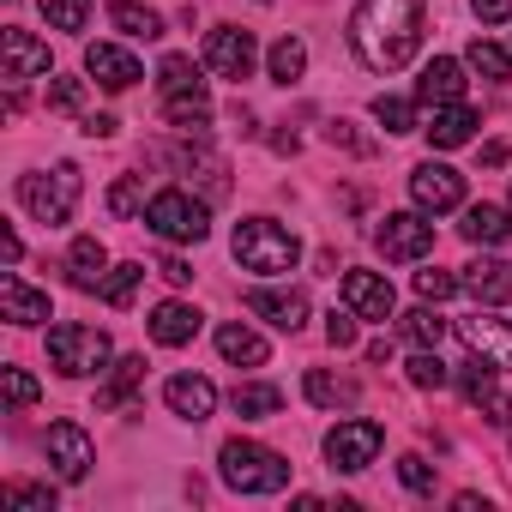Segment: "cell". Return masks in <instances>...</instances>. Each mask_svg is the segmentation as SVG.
<instances>
[{
  "mask_svg": "<svg viewBox=\"0 0 512 512\" xmlns=\"http://www.w3.org/2000/svg\"><path fill=\"white\" fill-rule=\"evenodd\" d=\"M0 314H7L13 326H43L49 320V296L31 290L19 272H0Z\"/></svg>",
  "mask_w": 512,
  "mask_h": 512,
  "instance_id": "44dd1931",
  "label": "cell"
},
{
  "mask_svg": "<svg viewBox=\"0 0 512 512\" xmlns=\"http://www.w3.org/2000/svg\"><path fill=\"white\" fill-rule=\"evenodd\" d=\"M139 380H145V356H121V362L109 368V386L97 392V404H103V410H127L133 392H139Z\"/></svg>",
  "mask_w": 512,
  "mask_h": 512,
  "instance_id": "83f0119b",
  "label": "cell"
},
{
  "mask_svg": "<svg viewBox=\"0 0 512 512\" xmlns=\"http://www.w3.org/2000/svg\"><path fill=\"white\" fill-rule=\"evenodd\" d=\"M163 404H169L181 422H205V416L217 410V386H211L205 374H175V380L163 386Z\"/></svg>",
  "mask_w": 512,
  "mask_h": 512,
  "instance_id": "d6986e66",
  "label": "cell"
},
{
  "mask_svg": "<svg viewBox=\"0 0 512 512\" xmlns=\"http://www.w3.org/2000/svg\"><path fill=\"white\" fill-rule=\"evenodd\" d=\"M85 73H91L103 91H127V85H139V61H133L127 49H115V43H91V49H85Z\"/></svg>",
  "mask_w": 512,
  "mask_h": 512,
  "instance_id": "7402d4cb",
  "label": "cell"
},
{
  "mask_svg": "<svg viewBox=\"0 0 512 512\" xmlns=\"http://www.w3.org/2000/svg\"><path fill=\"white\" fill-rule=\"evenodd\" d=\"M49 362H55L67 380H91V374H103V368L115 362V344H109V332L67 320V326L49 332Z\"/></svg>",
  "mask_w": 512,
  "mask_h": 512,
  "instance_id": "8992f818",
  "label": "cell"
},
{
  "mask_svg": "<svg viewBox=\"0 0 512 512\" xmlns=\"http://www.w3.org/2000/svg\"><path fill=\"white\" fill-rule=\"evenodd\" d=\"M43 446H49V464H55V476H61V482H85V476H91V464H97L91 434H85L79 422H55Z\"/></svg>",
  "mask_w": 512,
  "mask_h": 512,
  "instance_id": "7c38bea8",
  "label": "cell"
},
{
  "mask_svg": "<svg viewBox=\"0 0 512 512\" xmlns=\"http://www.w3.org/2000/svg\"><path fill=\"white\" fill-rule=\"evenodd\" d=\"M79 103H85V85H79V79H49V109L73 115Z\"/></svg>",
  "mask_w": 512,
  "mask_h": 512,
  "instance_id": "ee69618b",
  "label": "cell"
},
{
  "mask_svg": "<svg viewBox=\"0 0 512 512\" xmlns=\"http://www.w3.org/2000/svg\"><path fill=\"white\" fill-rule=\"evenodd\" d=\"M157 272H163V278H169L175 290H181V284H193V266H187V260H163Z\"/></svg>",
  "mask_w": 512,
  "mask_h": 512,
  "instance_id": "c3c4849f",
  "label": "cell"
},
{
  "mask_svg": "<svg viewBox=\"0 0 512 512\" xmlns=\"http://www.w3.org/2000/svg\"><path fill=\"white\" fill-rule=\"evenodd\" d=\"M0 386H7V404H13V410L37 404V380H31L25 368H0Z\"/></svg>",
  "mask_w": 512,
  "mask_h": 512,
  "instance_id": "60d3db41",
  "label": "cell"
},
{
  "mask_svg": "<svg viewBox=\"0 0 512 512\" xmlns=\"http://www.w3.org/2000/svg\"><path fill=\"white\" fill-rule=\"evenodd\" d=\"M458 229H464V241H476V247H506V241H512V211H500V205H470Z\"/></svg>",
  "mask_w": 512,
  "mask_h": 512,
  "instance_id": "4316f807",
  "label": "cell"
},
{
  "mask_svg": "<svg viewBox=\"0 0 512 512\" xmlns=\"http://www.w3.org/2000/svg\"><path fill=\"white\" fill-rule=\"evenodd\" d=\"M253 61H260V49H253V37H247V31L217 25V31L205 37V67H211L217 79H247V73H253Z\"/></svg>",
  "mask_w": 512,
  "mask_h": 512,
  "instance_id": "5bb4252c",
  "label": "cell"
},
{
  "mask_svg": "<svg viewBox=\"0 0 512 512\" xmlns=\"http://www.w3.org/2000/svg\"><path fill=\"white\" fill-rule=\"evenodd\" d=\"M79 193H85V181H79L73 163H55V169H31V175H19V205H25L37 223H67L73 205H79Z\"/></svg>",
  "mask_w": 512,
  "mask_h": 512,
  "instance_id": "277c9868",
  "label": "cell"
},
{
  "mask_svg": "<svg viewBox=\"0 0 512 512\" xmlns=\"http://www.w3.org/2000/svg\"><path fill=\"white\" fill-rule=\"evenodd\" d=\"M49 73V43H37L31 31H0V79L7 85H25V79H43Z\"/></svg>",
  "mask_w": 512,
  "mask_h": 512,
  "instance_id": "4fadbf2b",
  "label": "cell"
},
{
  "mask_svg": "<svg viewBox=\"0 0 512 512\" xmlns=\"http://www.w3.org/2000/svg\"><path fill=\"white\" fill-rule=\"evenodd\" d=\"M350 49L374 73H398L422 49V7L416 0H362L350 13Z\"/></svg>",
  "mask_w": 512,
  "mask_h": 512,
  "instance_id": "6da1fadb",
  "label": "cell"
},
{
  "mask_svg": "<svg viewBox=\"0 0 512 512\" xmlns=\"http://www.w3.org/2000/svg\"><path fill=\"white\" fill-rule=\"evenodd\" d=\"M67 278H73V290H103V278H109V253H103L97 235H79V241L67 247Z\"/></svg>",
  "mask_w": 512,
  "mask_h": 512,
  "instance_id": "cb8c5ba5",
  "label": "cell"
},
{
  "mask_svg": "<svg viewBox=\"0 0 512 512\" xmlns=\"http://www.w3.org/2000/svg\"><path fill=\"white\" fill-rule=\"evenodd\" d=\"M470 7H476L482 25H506L512 19V0H470Z\"/></svg>",
  "mask_w": 512,
  "mask_h": 512,
  "instance_id": "bcb514c9",
  "label": "cell"
},
{
  "mask_svg": "<svg viewBox=\"0 0 512 512\" xmlns=\"http://www.w3.org/2000/svg\"><path fill=\"white\" fill-rule=\"evenodd\" d=\"M464 61H470V73H482V79H506V73H512V55H506L500 43H488V37H476Z\"/></svg>",
  "mask_w": 512,
  "mask_h": 512,
  "instance_id": "e575fe53",
  "label": "cell"
},
{
  "mask_svg": "<svg viewBox=\"0 0 512 512\" xmlns=\"http://www.w3.org/2000/svg\"><path fill=\"white\" fill-rule=\"evenodd\" d=\"M0 253H7V266H19V253H25V241L7 229V235H0Z\"/></svg>",
  "mask_w": 512,
  "mask_h": 512,
  "instance_id": "f907efd6",
  "label": "cell"
},
{
  "mask_svg": "<svg viewBox=\"0 0 512 512\" xmlns=\"http://www.w3.org/2000/svg\"><path fill=\"white\" fill-rule=\"evenodd\" d=\"M398 482H404L410 494H434V464L416 458V452H404V458H398Z\"/></svg>",
  "mask_w": 512,
  "mask_h": 512,
  "instance_id": "ab89813d",
  "label": "cell"
},
{
  "mask_svg": "<svg viewBox=\"0 0 512 512\" xmlns=\"http://www.w3.org/2000/svg\"><path fill=\"white\" fill-rule=\"evenodd\" d=\"M326 344H332V350H350V344H356V308H344V314L332 308V314H326Z\"/></svg>",
  "mask_w": 512,
  "mask_h": 512,
  "instance_id": "b9f144b4",
  "label": "cell"
},
{
  "mask_svg": "<svg viewBox=\"0 0 512 512\" xmlns=\"http://www.w3.org/2000/svg\"><path fill=\"white\" fill-rule=\"evenodd\" d=\"M344 308H356V320H392L398 296L380 272H344Z\"/></svg>",
  "mask_w": 512,
  "mask_h": 512,
  "instance_id": "e0dca14e",
  "label": "cell"
},
{
  "mask_svg": "<svg viewBox=\"0 0 512 512\" xmlns=\"http://www.w3.org/2000/svg\"><path fill=\"white\" fill-rule=\"evenodd\" d=\"M464 97V67L452 61V55H434L428 67H422V79H416V103L422 109H446V103H458Z\"/></svg>",
  "mask_w": 512,
  "mask_h": 512,
  "instance_id": "ac0fdd59",
  "label": "cell"
},
{
  "mask_svg": "<svg viewBox=\"0 0 512 512\" xmlns=\"http://www.w3.org/2000/svg\"><path fill=\"white\" fill-rule=\"evenodd\" d=\"M7 500L13 506H37V512H55V488H43V482H13Z\"/></svg>",
  "mask_w": 512,
  "mask_h": 512,
  "instance_id": "7bdbcfd3",
  "label": "cell"
},
{
  "mask_svg": "<svg viewBox=\"0 0 512 512\" xmlns=\"http://www.w3.org/2000/svg\"><path fill=\"white\" fill-rule=\"evenodd\" d=\"M500 374H506V368H494V362H482V356H476V362H464L458 386H464V398H470L476 410H488V422H500V428H506V422H512V398L500 392Z\"/></svg>",
  "mask_w": 512,
  "mask_h": 512,
  "instance_id": "9a60e30c",
  "label": "cell"
},
{
  "mask_svg": "<svg viewBox=\"0 0 512 512\" xmlns=\"http://www.w3.org/2000/svg\"><path fill=\"white\" fill-rule=\"evenodd\" d=\"M446 380H452V374H446V362H440L434 350H416V356H410V386H422V392H440Z\"/></svg>",
  "mask_w": 512,
  "mask_h": 512,
  "instance_id": "f35d334b",
  "label": "cell"
},
{
  "mask_svg": "<svg viewBox=\"0 0 512 512\" xmlns=\"http://www.w3.org/2000/svg\"><path fill=\"white\" fill-rule=\"evenodd\" d=\"M247 314L253 320H266V326H278V332H302V320H308V296L302 290H247Z\"/></svg>",
  "mask_w": 512,
  "mask_h": 512,
  "instance_id": "2e32d148",
  "label": "cell"
},
{
  "mask_svg": "<svg viewBox=\"0 0 512 512\" xmlns=\"http://www.w3.org/2000/svg\"><path fill=\"white\" fill-rule=\"evenodd\" d=\"M145 205H151V199H145V181H139V175H121V181L109 187V211H115V217H133V211H145Z\"/></svg>",
  "mask_w": 512,
  "mask_h": 512,
  "instance_id": "8d00e7d4",
  "label": "cell"
},
{
  "mask_svg": "<svg viewBox=\"0 0 512 512\" xmlns=\"http://www.w3.org/2000/svg\"><path fill=\"white\" fill-rule=\"evenodd\" d=\"M145 326H151V338H157L163 350H181V344L199 338V308H187V302H157Z\"/></svg>",
  "mask_w": 512,
  "mask_h": 512,
  "instance_id": "603a6c76",
  "label": "cell"
},
{
  "mask_svg": "<svg viewBox=\"0 0 512 512\" xmlns=\"http://www.w3.org/2000/svg\"><path fill=\"white\" fill-rule=\"evenodd\" d=\"M260 7H266V0H260Z\"/></svg>",
  "mask_w": 512,
  "mask_h": 512,
  "instance_id": "f5cc1de1",
  "label": "cell"
},
{
  "mask_svg": "<svg viewBox=\"0 0 512 512\" xmlns=\"http://www.w3.org/2000/svg\"><path fill=\"white\" fill-rule=\"evenodd\" d=\"M157 91H163V115L175 127H205L211 121V91H205V79L187 55H169L157 67Z\"/></svg>",
  "mask_w": 512,
  "mask_h": 512,
  "instance_id": "5b68a950",
  "label": "cell"
},
{
  "mask_svg": "<svg viewBox=\"0 0 512 512\" xmlns=\"http://www.w3.org/2000/svg\"><path fill=\"white\" fill-rule=\"evenodd\" d=\"M229 247H235L241 272H260V278H278V272H290L302 260V241L284 223H272V217H241L235 235H229Z\"/></svg>",
  "mask_w": 512,
  "mask_h": 512,
  "instance_id": "7a4b0ae2",
  "label": "cell"
},
{
  "mask_svg": "<svg viewBox=\"0 0 512 512\" xmlns=\"http://www.w3.org/2000/svg\"><path fill=\"white\" fill-rule=\"evenodd\" d=\"M229 404H235V416H278L284 410V392L266 386V380H247V386L229 392Z\"/></svg>",
  "mask_w": 512,
  "mask_h": 512,
  "instance_id": "4dcf8cb0",
  "label": "cell"
},
{
  "mask_svg": "<svg viewBox=\"0 0 512 512\" xmlns=\"http://www.w3.org/2000/svg\"><path fill=\"white\" fill-rule=\"evenodd\" d=\"M302 392H308V404H320V410H350V404H356V386L338 380V374H326V368H314V374L302 380Z\"/></svg>",
  "mask_w": 512,
  "mask_h": 512,
  "instance_id": "f1b7e54d",
  "label": "cell"
},
{
  "mask_svg": "<svg viewBox=\"0 0 512 512\" xmlns=\"http://www.w3.org/2000/svg\"><path fill=\"white\" fill-rule=\"evenodd\" d=\"M452 290H458L452 272H416V296H422V302H446Z\"/></svg>",
  "mask_w": 512,
  "mask_h": 512,
  "instance_id": "f6af8a7d",
  "label": "cell"
},
{
  "mask_svg": "<svg viewBox=\"0 0 512 512\" xmlns=\"http://www.w3.org/2000/svg\"><path fill=\"white\" fill-rule=\"evenodd\" d=\"M374 247L386 253V260H422V253L434 247V223H428V211H392V217L374 229Z\"/></svg>",
  "mask_w": 512,
  "mask_h": 512,
  "instance_id": "9c48e42d",
  "label": "cell"
},
{
  "mask_svg": "<svg viewBox=\"0 0 512 512\" xmlns=\"http://www.w3.org/2000/svg\"><path fill=\"white\" fill-rule=\"evenodd\" d=\"M374 121H380L386 133H410V127H416V103H410V97H374Z\"/></svg>",
  "mask_w": 512,
  "mask_h": 512,
  "instance_id": "d590c367",
  "label": "cell"
},
{
  "mask_svg": "<svg viewBox=\"0 0 512 512\" xmlns=\"http://www.w3.org/2000/svg\"><path fill=\"white\" fill-rule=\"evenodd\" d=\"M109 25H115V31H127V37H139V43L163 37V19H157L151 7H139V0H115V7H109Z\"/></svg>",
  "mask_w": 512,
  "mask_h": 512,
  "instance_id": "f546056e",
  "label": "cell"
},
{
  "mask_svg": "<svg viewBox=\"0 0 512 512\" xmlns=\"http://www.w3.org/2000/svg\"><path fill=\"white\" fill-rule=\"evenodd\" d=\"M464 296H476V308H500L512 296V266L506 260H470L464 278H458Z\"/></svg>",
  "mask_w": 512,
  "mask_h": 512,
  "instance_id": "ffe728a7",
  "label": "cell"
},
{
  "mask_svg": "<svg viewBox=\"0 0 512 512\" xmlns=\"http://www.w3.org/2000/svg\"><path fill=\"white\" fill-rule=\"evenodd\" d=\"M410 199H416V211H458L464 205V175L428 157V163L410 169Z\"/></svg>",
  "mask_w": 512,
  "mask_h": 512,
  "instance_id": "30bf717a",
  "label": "cell"
},
{
  "mask_svg": "<svg viewBox=\"0 0 512 512\" xmlns=\"http://www.w3.org/2000/svg\"><path fill=\"white\" fill-rule=\"evenodd\" d=\"M139 278H145V266H133V260H127V266H115V272L103 278V302L127 308V302H133V290H139Z\"/></svg>",
  "mask_w": 512,
  "mask_h": 512,
  "instance_id": "74e56055",
  "label": "cell"
},
{
  "mask_svg": "<svg viewBox=\"0 0 512 512\" xmlns=\"http://www.w3.org/2000/svg\"><path fill=\"white\" fill-rule=\"evenodd\" d=\"M482 163H488V169H500V163H506V145H500V139H494V145H482Z\"/></svg>",
  "mask_w": 512,
  "mask_h": 512,
  "instance_id": "816d5d0a",
  "label": "cell"
},
{
  "mask_svg": "<svg viewBox=\"0 0 512 512\" xmlns=\"http://www.w3.org/2000/svg\"><path fill=\"white\" fill-rule=\"evenodd\" d=\"M145 223H151L163 241H205L211 211H205V199H193L187 187H163V193H151Z\"/></svg>",
  "mask_w": 512,
  "mask_h": 512,
  "instance_id": "52a82bcc",
  "label": "cell"
},
{
  "mask_svg": "<svg viewBox=\"0 0 512 512\" xmlns=\"http://www.w3.org/2000/svg\"><path fill=\"white\" fill-rule=\"evenodd\" d=\"M302 73H308V43L302 37H278L272 43V79L278 85H296Z\"/></svg>",
  "mask_w": 512,
  "mask_h": 512,
  "instance_id": "1f68e13d",
  "label": "cell"
},
{
  "mask_svg": "<svg viewBox=\"0 0 512 512\" xmlns=\"http://www.w3.org/2000/svg\"><path fill=\"white\" fill-rule=\"evenodd\" d=\"M380 446H386V428L368 422V416H350V422H338V428L326 434V458H332V470H344V476L368 470V464L380 458Z\"/></svg>",
  "mask_w": 512,
  "mask_h": 512,
  "instance_id": "ba28073f",
  "label": "cell"
},
{
  "mask_svg": "<svg viewBox=\"0 0 512 512\" xmlns=\"http://www.w3.org/2000/svg\"><path fill=\"white\" fill-rule=\"evenodd\" d=\"M458 338L470 344V356H482L494 368H512V320H500L494 308H476L470 320H458Z\"/></svg>",
  "mask_w": 512,
  "mask_h": 512,
  "instance_id": "8fae6325",
  "label": "cell"
},
{
  "mask_svg": "<svg viewBox=\"0 0 512 512\" xmlns=\"http://www.w3.org/2000/svg\"><path fill=\"white\" fill-rule=\"evenodd\" d=\"M217 470H223V482L235 494H278L290 482V458L272 452V446H260V440H229L217 452Z\"/></svg>",
  "mask_w": 512,
  "mask_h": 512,
  "instance_id": "3957f363",
  "label": "cell"
},
{
  "mask_svg": "<svg viewBox=\"0 0 512 512\" xmlns=\"http://www.w3.org/2000/svg\"><path fill=\"white\" fill-rule=\"evenodd\" d=\"M326 139H332V145H350V151H368V139H356V133H350V121H332V127H326Z\"/></svg>",
  "mask_w": 512,
  "mask_h": 512,
  "instance_id": "7dc6e473",
  "label": "cell"
},
{
  "mask_svg": "<svg viewBox=\"0 0 512 512\" xmlns=\"http://www.w3.org/2000/svg\"><path fill=\"white\" fill-rule=\"evenodd\" d=\"M115 127H121L115 115H91V121H85V133H91V139H115Z\"/></svg>",
  "mask_w": 512,
  "mask_h": 512,
  "instance_id": "681fc988",
  "label": "cell"
},
{
  "mask_svg": "<svg viewBox=\"0 0 512 512\" xmlns=\"http://www.w3.org/2000/svg\"><path fill=\"white\" fill-rule=\"evenodd\" d=\"M49 31H85L91 25V0H37Z\"/></svg>",
  "mask_w": 512,
  "mask_h": 512,
  "instance_id": "836d02e7",
  "label": "cell"
},
{
  "mask_svg": "<svg viewBox=\"0 0 512 512\" xmlns=\"http://www.w3.org/2000/svg\"><path fill=\"white\" fill-rule=\"evenodd\" d=\"M217 356L223 362H235V368H266V338L253 332V326H241V320H229V326H217Z\"/></svg>",
  "mask_w": 512,
  "mask_h": 512,
  "instance_id": "d4e9b609",
  "label": "cell"
},
{
  "mask_svg": "<svg viewBox=\"0 0 512 512\" xmlns=\"http://www.w3.org/2000/svg\"><path fill=\"white\" fill-rule=\"evenodd\" d=\"M404 338H410L416 350H440V338H446V320L434 314V302H422V308H410V314H404Z\"/></svg>",
  "mask_w": 512,
  "mask_h": 512,
  "instance_id": "d6a6232c",
  "label": "cell"
},
{
  "mask_svg": "<svg viewBox=\"0 0 512 512\" xmlns=\"http://www.w3.org/2000/svg\"><path fill=\"white\" fill-rule=\"evenodd\" d=\"M422 133H428V145H434V151H458V145L476 133V109H464V103H446V109H434V121H428Z\"/></svg>",
  "mask_w": 512,
  "mask_h": 512,
  "instance_id": "484cf974",
  "label": "cell"
}]
</instances>
